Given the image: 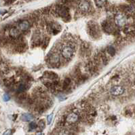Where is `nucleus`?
<instances>
[{
  "label": "nucleus",
  "mask_w": 135,
  "mask_h": 135,
  "mask_svg": "<svg viewBox=\"0 0 135 135\" xmlns=\"http://www.w3.org/2000/svg\"><path fill=\"white\" fill-rule=\"evenodd\" d=\"M88 34L94 39H98L100 37V31L98 25L94 21H90L88 23Z\"/></svg>",
  "instance_id": "f257e3e1"
},
{
  "label": "nucleus",
  "mask_w": 135,
  "mask_h": 135,
  "mask_svg": "<svg viewBox=\"0 0 135 135\" xmlns=\"http://www.w3.org/2000/svg\"><path fill=\"white\" fill-rule=\"evenodd\" d=\"M75 46L73 43H69L61 49V55L65 59H71L73 57L75 52Z\"/></svg>",
  "instance_id": "f03ea898"
},
{
  "label": "nucleus",
  "mask_w": 135,
  "mask_h": 135,
  "mask_svg": "<svg viewBox=\"0 0 135 135\" xmlns=\"http://www.w3.org/2000/svg\"><path fill=\"white\" fill-rule=\"evenodd\" d=\"M47 30L49 33H52L53 35H56L61 30V27L56 22H50L47 25Z\"/></svg>",
  "instance_id": "7ed1b4c3"
},
{
  "label": "nucleus",
  "mask_w": 135,
  "mask_h": 135,
  "mask_svg": "<svg viewBox=\"0 0 135 135\" xmlns=\"http://www.w3.org/2000/svg\"><path fill=\"white\" fill-rule=\"evenodd\" d=\"M115 22L118 27H124L127 22V17L124 14H118L115 17Z\"/></svg>",
  "instance_id": "20e7f679"
},
{
  "label": "nucleus",
  "mask_w": 135,
  "mask_h": 135,
  "mask_svg": "<svg viewBox=\"0 0 135 135\" xmlns=\"http://www.w3.org/2000/svg\"><path fill=\"white\" fill-rule=\"evenodd\" d=\"M60 61V56L56 53H53L52 54H50V56H49L48 62L50 63V65L52 66V67L59 65Z\"/></svg>",
  "instance_id": "39448f33"
},
{
  "label": "nucleus",
  "mask_w": 135,
  "mask_h": 135,
  "mask_svg": "<svg viewBox=\"0 0 135 135\" xmlns=\"http://www.w3.org/2000/svg\"><path fill=\"white\" fill-rule=\"evenodd\" d=\"M102 27L105 32L107 33H111L114 31V27L112 22L109 21H105L102 22Z\"/></svg>",
  "instance_id": "423d86ee"
},
{
  "label": "nucleus",
  "mask_w": 135,
  "mask_h": 135,
  "mask_svg": "<svg viewBox=\"0 0 135 135\" xmlns=\"http://www.w3.org/2000/svg\"><path fill=\"white\" fill-rule=\"evenodd\" d=\"M124 92V88L120 86H115L110 89V93L113 96L121 95Z\"/></svg>",
  "instance_id": "0eeeda50"
},
{
  "label": "nucleus",
  "mask_w": 135,
  "mask_h": 135,
  "mask_svg": "<svg viewBox=\"0 0 135 135\" xmlns=\"http://www.w3.org/2000/svg\"><path fill=\"white\" fill-rule=\"evenodd\" d=\"M79 119H80L79 115L75 112H73L67 115V117L66 118V121L69 124H75L79 120Z\"/></svg>",
  "instance_id": "6e6552de"
},
{
  "label": "nucleus",
  "mask_w": 135,
  "mask_h": 135,
  "mask_svg": "<svg viewBox=\"0 0 135 135\" xmlns=\"http://www.w3.org/2000/svg\"><path fill=\"white\" fill-rule=\"evenodd\" d=\"M78 8L82 12H87L90 9V3L86 0L81 1L78 4Z\"/></svg>",
  "instance_id": "1a4fd4ad"
},
{
  "label": "nucleus",
  "mask_w": 135,
  "mask_h": 135,
  "mask_svg": "<svg viewBox=\"0 0 135 135\" xmlns=\"http://www.w3.org/2000/svg\"><path fill=\"white\" fill-rule=\"evenodd\" d=\"M86 69L91 73H95L98 71V67L96 65V63L94 61H89L86 64Z\"/></svg>",
  "instance_id": "9d476101"
},
{
  "label": "nucleus",
  "mask_w": 135,
  "mask_h": 135,
  "mask_svg": "<svg viewBox=\"0 0 135 135\" xmlns=\"http://www.w3.org/2000/svg\"><path fill=\"white\" fill-rule=\"evenodd\" d=\"M10 36L11 37V38L16 39L21 36V31L16 27H11L10 29Z\"/></svg>",
  "instance_id": "9b49d317"
},
{
  "label": "nucleus",
  "mask_w": 135,
  "mask_h": 135,
  "mask_svg": "<svg viewBox=\"0 0 135 135\" xmlns=\"http://www.w3.org/2000/svg\"><path fill=\"white\" fill-rule=\"evenodd\" d=\"M44 77L54 81L58 79V75L52 71H45V73H44Z\"/></svg>",
  "instance_id": "f8f14e48"
},
{
  "label": "nucleus",
  "mask_w": 135,
  "mask_h": 135,
  "mask_svg": "<svg viewBox=\"0 0 135 135\" xmlns=\"http://www.w3.org/2000/svg\"><path fill=\"white\" fill-rule=\"evenodd\" d=\"M41 38L39 32H35L34 35L33 36V46H38L41 44Z\"/></svg>",
  "instance_id": "ddd939ff"
},
{
  "label": "nucleus",
  "mask_w": 135,
  "mask_h": 135,
  "mask_svg": "<svg viewBox=\"0 0 135 135\" xmlns=\"http://www.w3.org/2000/svg\"><path fill=\"white\" fill-rule=\"evenodd\" d=\"M30 22L28 21H22L21 22L18 24V27L19 29L22 31H27L28 29L30 28Z\"/></svg>",
  "instance_id": "4468645a"
},
{
  "label": "nucleus",
  "mask_w": 135,
  "mask_h": 135,
  "mask_svg": "<svg viewBox=\"0 0 135 135\" xmlns=\"http://www.w3.org/2000/svg\"><path fill=\"white\" fill-rule=\"evenodd\" d=\"M89 51H90V45H89V44H87L86 42L82 44L81 48H80L81 54H83V56L87 55Z\"/></svg>",
  "instance_id": "2eb2a0df"
},
{
  "label": "nucleus",
  "mask_w": 135,
  "mask_h": 135,
  "mask_svg": "<svg viewBox=\"0 0 135 135\" xmlns=\"http://www.w3.org/2000/svg\"><path fill=\"white\" fill-rule=\"evenodd\" d=\"M8 71H9L8 66L6 63L1 61L0 62V73L2 74H6V73H8Z\"/></svg>",
  "instance_id": "dca6fc26"
},
{
  "label": "nucleus",
  "mask_w": 135,
  "mask_h": 135,
  "mask_svg": "<svg viewBox=\"0 0 135 135\" xmlns=\"http://www.w3.org/2000/svg\"><path fill=\"white\" fill-rule=\"evenodd\" d=\"M4 83L6 87L10 88V87L12 86L14 83H15V80H14V78H13V77L6 79V80H4Z\"/></svg>",
  "instance_id": "f3484780"
},
{
  "label": "nucleus",
  "mask_w": 135,
  "mask_h": 135,
  "mask_svg": "<svg viewBox=\"0 0 135 135\" xmlns=\"http://www.w3.org/2000/svg\"><path fill=\"white\" fill-rule=\"evenodd\" d=\"M71 79H70L69 77H66L65 79L64 80V81L62 82V89L66 90V89L69 88V87L70 85H71Z\"/></svg>",
  "instance_id": "a211bd4d"
},
{
  "label": "nucleus",
  "mask_w": 135,
  "mask_h": 135,
  "mask_svg": "<svg viewBox=\"0 0 135 135\" xmlns=\"http://www.w3.org/2000/svg\"><path fill=\"white\" fill-rule=\"evenodd\" d=\"M17 98L18 100H21V101H24V100H26L28 98V94L26 92H18Z\"/></svg>",
  "instance_id": "6ab92c4d"
},
{
  "label": "nucleus",
  "mask_w": 135,
  "mask_h": 135,
  "mask_svg": "<svg viewBox=\"0 0 135 135\" xmlns=\"http://www.w3.org/2000/svg\"><path fill=\"white\" fill-rule=\"evenodd\" d=\"M49 42H50V38H49L48 37H45V38H44L41 40V44H40V45H42L43 48H46L47 46L48 45Z\"/></svg>",
  "instance_id": "aec40b11"
},
{
  "label": "nucleus",
  "mask_w": 135,
  "mask_h": 135,
  "mask_svg": "<svg viewBox=\"0 0 135 135\" xmlns=\"http://www.w3.org/2000/svg\"><path fill=\"white\" fill-rule=\"evenodd\" d=\"M33 119V116L32 115L29 114V113H24L22 115V120L23 121H31Z\"/></svg>",
  "instance_id": "412c9836"
},
{
  "label": "nucleus",
  "mask_w": 135,
  "mask_h": 135,
  "mask_svg": "<svg viewBox=\"0 0 135 135\" xmlns=\"http://www.w3.org/2000/svg\"><path fill=\"white\" fill-rule=\"evenodd\" d=\"M27 89V85L26 83H21L18 86V92H25Z\"/></svg>",
  "instance_id": "4be33fe9"
},
{
  "label": "nucleus",
  "mask_w": 135,
  "mask_h": 135,
  "mask_svg": "<svg viewBox=\"0 0 135 135\" xmlns=\"http://www.w3.org/2000/svg\"><path fill=\"white\" fill-rule=\"evenodd\" d=\"M95 4L98 7H103L107 4V0H94Z\"/></svg>",
  "instance_id": "5701e85b"
},
{
  "label": "nucleus",
  "mask_w": 135,
  "mask_h": 135,
  "mask_svg": "<svg viewBox=\"0 0 135 135\" xmlns=\"http://www.w3.org/2000/svg\"><path fill=\"white\" fill-rule=\"evenodd\" d=\"M107 52L111 56H113L115 55V48L113 47V46H109L107 48Z\"/></svg>",
  "instance_id": "b1692460"
},
{
  "label": "nucleus",
  "mask_w": 135,
  "mask_h": 135,
  "mask_svg": "<svg viewBox=\"0 0 135 135\" xmlns=\"http://www.w3.org/2000/svg\"><path fill=\"white\" fill-rule=\"evenodd\" d=\"M58 135H70L69 132L66 129H62L59 132Z\"/></svg>",
  "instance_id": "393cba45"
},
{
  "label": "nucleus",
  "mask_w": 135,
  "mask_h": 135,
  "mask_svg": "<svg viewBox=\"0 0 135 135\" xmlns=\"http://www.w3.org/2000/svg\"><path fill=\"white\" fill-rule=\"evenodd\" d=\"M38 126H39V128H40L41 130L44 129V128H45V121H44L43 120H40V121H39V123H38Z\"/></svg>",
  "instance_id": "a878e982"
},
{
  "label": "nucleus",
  "mask_w": 135,
  "mask_h": 135,
  "mask_svg": "<svg viewBox=\"0 0 135 135\" xmlns=\"http://www.w3.org/2000/svg\"><path fill=\"white\" fill-rule=\"evenodd\" d=\"M37 126H38V125L36 124L35 122H33V121L29 124V128H30V130H34V129L37 128Z\"/></svg>",
  "instance_id": "bb28decb"
},
{
  "label": "nucleus",
  "mask_w": 135,
  "mask_h": 135,
  "mask_svg": "<svg viewBox=\"0 0 135 135\" xmlns=\"http://www.w3.org/2000/svg\"><path fill=\"white\" fill-rule=\"evenodd\" d=\"M52 118H53V113H51V114H50L48 116V118H47V121H48V125H50L51 124L52 120Z\"/></svg>",
  "instance_id": "cd10ccee"
},
{
  "label": "nucleus",
  "mask_w": 135,
  "mask_h": 135,
  "mask_svg": "<svg viewBox=\"0 0 135 135\" xmlns=\"http://www.w3.org/2000/svg\"><path fill=\"white\" fill-rule=\"evenodd\" d=\"M10 99V97L8 95V94H5L4 95V101H8Z\"/></svg>",
  "instance_id": "c85d7f7f"
},
{
  "label": "nucleus",
  "mask_w": 135,
  "mask_h": 135,
  "mask_svg": "<svg viewBox=\"0 0 135 135\" xmlns=\"http://www.w3.org/2000/svg\"><path fill=\"white\" fill-rule=\"evenodd\" d=\"M12 135V130H8L4 132L3 135Z\"/></svg>",
  "instance_id": "c756f323"
},
{
  "label": "nucleus",
  "mask_w": 135,
  "mask_h": 135,
  "mask_svg": "<svg viewBox=\"0 0 135 135\" xmlns=\"http://www.w3.org/2000/svg\"><path fill=\"white\" fill-rule=\"evenodd\" d=\"M35 135H42V134L41 133V132H38V133H37V134H36Z\"/></svg>",
  "instance_id": "7c9ffc66"
},
{
  "label": "nucleus",
  "mask_w": 135,
  "mask_h": 135,
  "mask_svg": "<svg viewBox=\"0 0 135 135\" xmlns=\"http://www.w3.org/2000/svg\"><path fill=\"white\" fill-rule=\"evenodd\" d=\"M3 14V12H1V11H0V14Z\"/></svg>",
  "instance_id": "2f4dec72"
}]
</instances>
